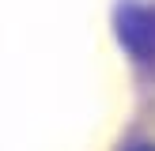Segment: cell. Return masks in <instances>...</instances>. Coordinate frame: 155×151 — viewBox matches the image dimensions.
Returning <instances> with one entry per match:
<instances>
[{"label":"cell","mask_w":155,"mask_h":151,"mask_svg":"<svg viewBox=\"0 0 155 151\" xmlns=\"http://www.w3.org/2000/svg\"><path fill=\"white\" fill-rule=\"evenodd\" d=\"M133 151H155V147H133Z\"/></svg>","instance_id":"cell-1"}]
</instances>
